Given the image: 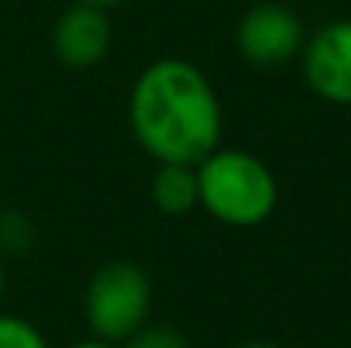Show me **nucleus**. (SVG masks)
Wrapping results in <instances>:
<instances>
[{
  "label": "nucleus",
  "instance_id": "f257e3e1",
  "mask_svg": "<svg viewBox=\"0 0 351 348\" xmlns=\"http://www.w3.org/2000/svg\"><path fill=\"white\" fill-rule=\"evenodd\" d=\"M130 130L157 164L198 167L222 147V100L212 79L184 58L150 62L130 89Z\"/></svg>",
  "mask_w": 351,
  "mask_h": 348
},
{
  "label": "nucleus",
  "instance_id": "f03ea898",
  "mask_svg": "<svg viewBox=\"0 0 351 348\" xmlns=\"http://www.w3.org/2000/svg\"><path fill=\"white\" fill-rule=\"evenodd\" d=\"M195 171L202 209L229 229H256L280 205V181L252 150L219 147Z\"/></svg>",
  "mask_w": 351,
  "mask_h": 348
},
{
  "label": "nucleus",
  "instance_id": "7ed1b4c3",
  "mask_svg": "<svg viewBox=\"0 0 351 348\" xmlns=\"http://www.w3.org/2000/svg\"><path fill=\"white\" fill-rule=\"evenodd\" d=\"M86 325L93 338L119 345L140 332L154 314V283L150 273L133 259H110L96 266L82 297Z\"/></svg>",
  "mask_w": 351,
  "mask_h": 348
},
{
  "label": "nucleus",
  "instance_id": "20e7f679",
  "mask_svg": "<svg viewBox=\"0 0 351 348\" xmlns=\"http://www.w3.org/2000/svg\"><path fill=\"white\" fill-rule=\"evenodd\" d=\"M304 41L307 31L300 14L276 0L252 3L235 27V51L256 69H280L300 58Z\"/></svg>",
  "mask_w": 351,
  "mask_h": 348
},
{
  "label": "nucleus",
  "instance_id": "39448f33",
  "mask_svg": "<svg viewBox=\"0 0 351 348\" xmlns=\"http://www.w3.org/2000/svg\"><path fill=\"white\" fill-rule=\"evenodd\" d=\"M300 72L317 100L331 106H351V17L317 27L304 41Z\"/></svg>",
  "mask_w": 351,
  "mask_h": 348
},
{
  "label": "nucleus",
  "instance_id": "423d86ee",
  "mask_svg": "<svg viewBox=\"0 0 351 348\" xmlns=\"http://www.w3.org/2000/svg\"><path fill=\"white\" fill-rule=\"evenodd\" d=\"M110 45H113V24L106 10L89 3H72L69 10L58 14L51 27V51L72 72L96 69L110 55Z\"/></svg>",
  "mask_w": 351,
  "mask_h": 348
},
{
  "label": "nucleus",
  "instance_id": "0eeeda50",
  "mask_svg": "<svg viewBox=\"0 0 351 348\" xmlns=\"http://www.w3.org/2000/svg\"><path fill=\"white\" fill-rule=\"evenodd\" d=\"M150 202L167 219H181V216L202 209L198 171L191 164H157V171L150 178Z\"/></svg>",
  "mask_w": 351,
  "mask_h": 348
},
{
  "label": "nucleus",
  "instance_id": "6e6552de",
  "mask_svg": "<svg viewBox=\"0 0 351 348\" xmlns=\"http://www.w3.org/2000/svg\"><path fill=\"white\" fill-rule=\"evenodd\" d=\"M0 348H51V345L41 335V328H34L27 318L0 311Z\"/></svg>",
  "mask_w": 351,
  "mask_h": 348
},
{
  "label": "nucleus",
  "instance_id": "1a4fd4ad",
  "mask_svg": "<svg viewBox=\"0 0 351 348\" xmlns=\"http://www.w3.org/2000/svg\"><path fill=\"white\" fill-rule=\"evenodd\" d=\"M34 246V226L21 212L0 209V256L3 253H27Z\"/></svg>",
  "mask_w": 351,
  "mask_h": 348
},
{
  "label": "nucleus",
  "instance_id": "9d476101",
  "mask_svg": "<svg viewBox=\"0 0 351 348\" xmlns=\"http://www.w3.org/2000/svg\"><path fill=\"white\" fill-rule=\"evenodd\" d=\"M117 348H191V345H188V338H184L178 328L147 321L140 332H133V335H130L126 342H119Z\"/></svg>",
  "mask_w": 351,
  "mask_h": 348
},
{
  "label": "nucleus",
  "instance_id": "9b49d317",
  "mask_svg": "<svg viewBox=\"0 0 351 348\" xmlns=\"http://www.w3.org/2000/svg\"><path fill=\"white\" fill-rule=\"evenodd\" d=\"M75 3H89V7H99V10H110V7H119L126 0H75Z\"/></svg>",
  "mask_w": 351,
  "mask_h": 348
},
{
  "label": "nucleus",
  "instance_id": "f8f14e48",
  "mask_svg": "<svg viewBox=\"0 0 351 348\" xmlns=\"http://www.w3.org/2000/svg\"><path fill=\"white\" fill-rule=\"evenodd\" d=\"M235 348H283V345L266 342V338H249V342H242V345H235Z\"/></svg>",
  "mask_w": 351,
  "mask_h": 348
},
{
  "label": "nucleus",
  "instance_id": "ddd939ff",
  "mask_svg": "<svg viewBox=\"0 0 351 348\" xmlns=\"http://www.w3.org/2000/svg\"><path fill=\"white\" fill-rule=\"evenodd\" d=\"M65 348H117V345H106L99 338H86V342H72V345H65Z\"/></svg>",
  "mask_w": 351,
  "mask_h": 348
},
{
  "label": "nucleus",
  "instance_id": "4468645a",
  "mask_svg": "<svg viewBox=\"0 0 351 348\" xmlns=\"http://www.w3.org/2000/svg\"><path fill=\"white\" fill-rule=\"evenodd\" d=\"M3 294H7V270H3V256H0V304H3Z\"/></svg>",
  "mask_w": 351,
  "mask_h": 348
}]
</instances>
